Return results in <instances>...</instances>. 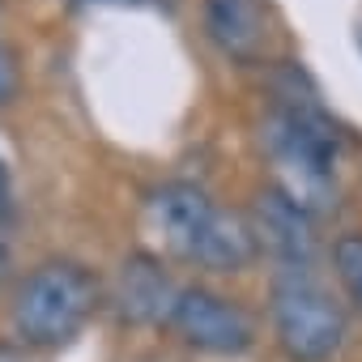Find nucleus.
<instances>
[{"label": "nucleus", "mask_w": 362, "mask_h": 362, "mask_svg": "<svg viewBox=\"0 0 362 362\" xmlns=\"http://www.w3.org/2000/svg\"><path fill=\"white\" fill-rule=\"evenodd\" d=\"M81 9H103V5H115V9H158L166 0H73Z\"/></svg>", "instance_id": "nucleus-12"}, {"label": "nucleus", "mask_w": 362, "mask_h": 362, "mask_svg": "<svg viewBox=\"0 0 362 362\" xmlns=\"http://www.w3.org/2000/svg\"><path fill=\"white\" fill-rule=\"evenodd\" d=\"M18 218V192H13V170L5 162V153H0V230H5L9 222Z\"/></svg>", "instance_id": "nucleus-11"}, {"label": "nucleus", "mask_w": 362, "mask_h": 362, "mask_svg": "<svg viewBox=\"0 0 362 362\" xmlns=\"http://www.w3.org/2000/svg\"><path fill=\"white\" fill-rule=\"evenodd\" d=\"M166 328L188 349H201L214 358H239L256 345V320L235 298H226L209 286H179Z\"/></svg>", "instance_id": "nucleus-5"}, {"label": "nucleus", "mask_w": 362, "mask_h": 362, "mask_svg": "<svg viewBox=\"0 0 362 362\" xmlns=\"http://www.w3.org/2000/svg\"><path fill=\"white\" fill-rule=\"evenodd\" d=\"M269 320L290 362H332L345 349V303L315 277V269H281L269 286Z\"/></svg>", "instance_id": "nucleus-4"}, {"label": "nucleus", "mask_w": 362, "mask_h": 362, "mask_svg": "<svg viewBox=\"0 0 362 362\" xmlns=\"http://www.w3.org/2000/svg\"><path fill=\"white\" fill-rule=\"evenodd\" d=\"M269 111L260 119V153L273 166V188L303 205L311 218H328L341 201V149L345 128L324 107L303 64L281 60L269 73Z\"/></svg>", "instance_id": "nucleus-1"}, {"label": "nucleus", "mask_w": 362, "mask_h": 362, "mask_svg": "<svg viewBox=\"0 0 362 362\" xmlns=\"http://www.w3.org/2000/svg\"><path fill=\"white\" fill-rule=\"evenodd\" d=\"M358 47H362V26H358Z\"/></svg>", "instance_id": "nucleus-15"}, {"label": "nucleus", "mask_w": 362, "mask_h": 362, "mask_svg": "<svg viewBox=\"0 0 362 362\" xmlns=\"http://www.w3.org/2000/svg\"><path fill=\"white\" fill-rule=\"evenodd\" d=\"M13 277V252H9V239L0 235V286Z\"/></svg>", "instance_id": "nucleus-13"}, {"label": "nucleus", "mask_w": 362, "mask_h": 362, "mask_svg": "<svg viewBox=\"0 0 362 362\" xmlns=\"http://www.w3.org/2000/svg\"><path fill=\"white\" fill-rule=\"evenodd\" d=\"M315 222L320 218H311L303 205H294L273 184L256 192L252 214H247L256 247H260V256H269L277 264V273L281 269H315V260H320V230H315Z\"/></svg>", "instance_id": "nucleus-6"}, {"label": "nucleus", "mask_w": 362, "mask_h": 362, "mask_svg": "<svg viewBox=\"0 0 362 362\" xmlns=\"http://www.w3.org/2000/svg\"><path fill=\"white\" fill-rule=\"evenodd\" d=\"M22 90V69H18V56L9 43H0V107H9Z\"/></svg>", "instance_id": "nucleus-10"}, {"label": "nucleus", "mask_w": 362, "mask_h": 362, "mask_svg": "<svg viewBox=\"0 0 362 362\" xmlns=\"http://www.w3.org/2000/svg\"><path fill=\"white\" fill-rule=\"evenodd\" d=\"M175 298H179L175 277L149 252H132L115 269V281H111V294H107L111 311L124 324H166Z\"/></svg>", "instance_id": "nucleus-7"}, {"label": "nucleus", "mask_w": 362, "mask_h": 362, "mask_svg": "<svg viewBox=\"0 0 362 362\" xmlns=\"http://www.w3.org/2000/svg\"><path fill=\"white\" fill-rule=\"evenodd\" d=\"M153 230L162 235L166 252L205 273H243L256 264L260 247L243 214L218 205L205 188L188 179L158 184L145 201Z\"/></svg>", "instance_id": "nucleus-2"}, {"label": "nucleus", "mask_w": 362, "mask_h": 362, "mask_svg": "<svg viewBox=\"0 0 362 362\" xmlns=\"http://www.w3.org/2000/svg\"><path fill=\"white\" fill-rule=\"evenodd\" d=\"M205 35L226 60L256 64L269 47V5L264 0H205Z\"/></svg>", "instance_id": "nucleus-8"}, {"label": "nucleus", "mask_w": 362, "mask_h": 362, "mask_svg": "<svg viewBox=\"0 0 362 362\" xmlns=\"http://www.w3.org/2000/svg\"><path fill=\"white\" fill-rule=\"evenodd\" d=\"M332 273L349 303L362 311V230H345L332 239Z\"/></svg>", "instance_id": "nucleus-9"}, {"label": "nucleus", "mask_w": 362, "mask_h": 362, "mask_svg": "<svg viewBox=\"0 0 362 362\" xmlns=\"http://www.w3.org/2000/svg\"><path fill=\"white\" fill-rule=\"evenodd\" d=\"M103 303L98 277L77 260H43L35 264L9 303L13 337L30 349H60L86 332Z\"/></svg>", "instance_id": "nucleus-3"}, {"label": "nucleus", "mask_w": 362, "mask_h": 362, "mask_svg": "<svg viewBox=\"0 0 362 362\" xmlns=\"http://www.w3.org/2000/svg\"><path fill=\"white\" fill-rule=\"evenodd\" d=\"M0 362H22V358H13V354H5V349H0Z\"/></svg>", "instance_id": "nucleus-14"}]
</instances>
